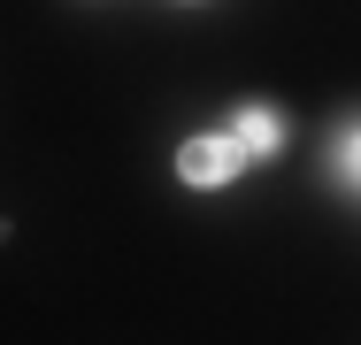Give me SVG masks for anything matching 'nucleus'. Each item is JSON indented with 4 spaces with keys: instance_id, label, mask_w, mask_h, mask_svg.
Here are the masks:
<instances>
[{
    "instance_id": "obj_1",
    "label": "nucleus",
    "mask_w": 361,
    "mask_h": 345,
    "mask_svg": "<svg viewBox=\"0 0 361 345\" xmlns=\"http://www.w3.org/2000/svg\"><path fill=\"white\" fill-rule=\"evenodd\" d=\"M177 184L185 192H231L254 161H246V146L231 138V123H208V131H192V138H177Z\"/></svg>"
},
{
    "instance_id": "obj_2",
    "label": "nucleus",
    "mask_w": 361,
    "mask_h": 345,
    "mask_svg": "<svg viewBox=\"0 0 361 345\" xmlns=\"http://www.w3.org/2000/svg\"><path fill=\"white\" fill-rule=\"evenodd\" d=\"M223 123H231V138L246 146V161H254V169H262V161H285L292 115L277 108V100H231V108H223Z\"/></svg>"
},
{
    "instance_id": "obj_3",
    "label": "nucleus",
    "mask_w": 361,
    "mask_h": 345,
    "mask_svg": "<svg viewBox=\"0 0 361 345\" xmlns=\"http://www.w3.org/2000/svg\"><path fill=\"white\" fill-rule=\"evenodd\" d=\"M331 184L338 192H361V123H338L331 131Z\"/></svg>"
},
{
    "instance_id": "obj_4",
    "label": "nucleus",
    "mask_w": 361,
    "mask_h": 345,
    "mask_svg": "<svg viewBox=\"0 0 361 345\" xmlns=\"http://www.w3.org/2000/svg\"><path fill=\"white\" fill-rule=\"evenodd\" d=\"M185 8H192V0H185Z\"/></svg>"
}]
</instances>
